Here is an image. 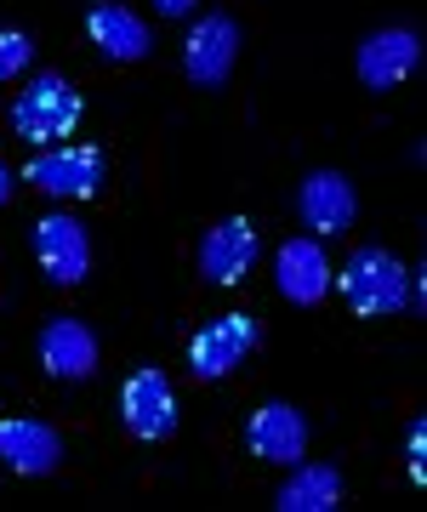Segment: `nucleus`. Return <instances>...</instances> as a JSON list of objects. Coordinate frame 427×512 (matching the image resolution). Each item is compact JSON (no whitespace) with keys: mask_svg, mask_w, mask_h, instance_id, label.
<instances>
[{"mask_svg":"<svg viewBox=\"0 0 427 512\" xmlns=\"http://www.w3.org/2000/svg\"><path fill=\"white\" fill-rule=\"evenodd\" d=\"M331 285L342 291V302H348L359 319H393V313L410 308V268L393 251H382V245L353 251L348 268L331 274Z\"/></svg>","mask_w":427,"mask_h":512,"instance_id":"obj_1","label":"nucleus"},{"mask_svg":"<svg viewBox=\"0 0 427 512\" xmlns=\"http://www.w3.org/2000/svg\"><path fill=\"white\" fill-rule=\"evenodd\" d=\"M80 114H86L80 92L57 69H46L18 92V103H12V131H18L29 148H52V143H63V137H75Z\"/></svg>","mask_w":427,"mask_h":512,"instance_id":"obj_2","label":"nucleus"},{"mask_svg":"<svg viewBox=\"0 0 427 512\" xmlns=\"http://www.w3.org/2000/svg\"><path fill=\"white\" fill-rule=\"evenodd\" d=\"M23 183L52 200H92L103 188V148L92 143H52L40 160H29Z\"/></svg>","mask_w":427,"mask_h":512,"instance_id":"obj_3","label":"nucleus"},{"mask_svg":"<svg viewBox=\"0 0 427 512\" xmlns=\"http://www.w3.org/2000/svg\"><path fill=\"white\" fill-rule=\"evenodd\" d=\"M120 421H126V433L131 439H143V444H160L177 433V393H171L166 382V370H131L126 387H120Z\"/></svg>","mask_w":427,"mask_h":512,"instance_id":"obj_4","label":"nucleus"},{"mask_svg":"<svg viewBox=\"0 0 427 512\" xmlns=\"http://www.w3.org/2000/svg\"><path fill=\"white\" fill-rule=\"evenodd\" d=\"M240 63V23L228 18V12H211L188 29L183 40V74L200 86V92H217L228 86V74Z\"/></svg>","mask_w":427,"mask_h":512,"instance_id":"obj_5","label":"nucleus"},{"mask_svg":"<svg viewBox=\"0 0 427 512\" xmlns=\"http://www.w3.org/2000/svg\"><path fill=\"white\" fill-rule=\"evenodd\" d=\"M353 69H359L365 92H393V86H405L410 74L422 69V35L405 29V23L399 29H371V35L359 40Z\"/></svg>","mask_w":427,"mask_h":512,"instance_id":"obj_6","label":"nucleus"},{"mask_svg":"<svg viewBox=\"0 0 427 512\" xmlns=\"http://www.w3.org/2000/svg\"><path fill=\"white\" fill-rule=\"evenodd\" d=\"M257 342H262L257 313H223V319H211V325L194 330V342H188V370H194L200 382H217V376H228Z\"/></svg>","mask_w":427,"mask_h":512,"instance_id":"obj_7","label":"nucleus"},{"mask_svg":"<svg viewBox=\"0 0 427 512\" xmlns=\"http://www.w3.org/2000/svg\"><path fill=\"white\" fill-rule=\"evenodd\" d=\"M35 262L40 274L52 279V285H80L86 268H92V234H86V222L69 217V211H52V217L35 222Z\"/></svg>","mask_w":427,"mask_h":512,"instance_id":"obj_8","label":"nucleus"},{"mask_svg":"<svg viewBox=\"0 0 427 512\" xmlns=\"http://www.w3.org/2000/svg\"><path fill=\"white\" fill-rule=\"evenodd\" d=\"M0 467H12L18 478H46L63 467V433L52 421L12 416L0 421Z\"/></svg>","mask_w":427,"mask_h":512,"instance_id":"obj_9","label":"nucleus"},{"mask_svg":"<svg viewBox=\"0 0 427 512\" xmlns=\"http://www.w3.org/2000/svg\"><path fill=\"white\" fill-rule=\"evenodd\" d=\"M297 211H302V222L314 228V239H325V234L353 228V217H359V194H353V183L342 177V171L319 165V171H308V177H302Z\"/></svg>","mask_w":427,"mask_h":512,"instance_id":"obj_10","label":"nucleus"},{"mask_svg":"<svg viewBox=\"0 0 427 512\" xmlns=\"http://www.w3.org/2000/svg\"><path fill=\"white\" fill-rule=\"evenodd\" d=\"M40 365H46V376H57V382H86L97 370V336L80 319H69V313H52L46 325H40Z\"/></svg>","mask_w":427,"mask_h":512,"instance_id":"obj_11","label":"nucleus"},{"mask_svg":"<svg viewBox=\"0 0 427 512\" xmlns=\"http://www.w3.org/2000/svg\"><path fill=\"white\" fill-rule=\"evenodd\" d=\"M245 444H251V456L274 461V467H297V461L308 456V421H302L297 404L268 399L257 416H251V427H245Z\"/></svg>","mask_w":427,"mask_h":512,"instance_id":"obj_12","label":"nucleus"},{"mask_svg":"<svg viewBox=\"0 0 427 512\" xmlns=\"http://www.w3.org/2000/svg\"><path fill=\"white\" fill-rule=\"evenodd\" d=\"M274 285L285 302H297V308H314V302H325V291H331V262H325V245L319 239H285L274 256Z\"/></svg>","mask_w":427,"mask_h":512,"instance_id":"obj_13","label":"nucleus"},{"mask_svg":"<svg viewBox=\"0 0 427 512\" xmlns=\"http://www.w3.org/2000/svg\"><path fill=\"white\" fill-rule=\"evenodd\" d=\"M257 251H262L257 228H251L245 217H223L211 234L200 239V274L211 279V285H240V279L251 274Z\"/></svg>","mask_w":427,"mask_h":512,"instance_id":"obj_14","label":"nucleus"},{"mask_svg":"<svg viewBox=\"0 0 427 512\" xmlns=\"http://www.w3.org/2000/svg\"><path fill=\"white\" fill-rule=\"evenodd\" d=\"M86 35H92V46L109 63H143L154 46L149 23L137 18L131 6H120V0H103V6H92V18H86Z\"/></svg>","mask_w":427,"mask_h":512,"instance_id":"obj_15","label":"nucleus"},{"mask_svg":"<svg viewBox=\"0 0 427 512\" xmlns=\"http://www.w3.org/2000/svg\"><path fill=\"white\" fill-rule=\"evenodd\" d=\"M274 507L279 512H331V507H342V473H336L331 461H297L291 478L279 484Z\"/></svg>","mask_w":427,"mask_h":512,"instance_id":"obj_16","label":"nucleus"},{"mask_svg":"<svg viewBox=\"0 0 427 512\" xmlns=\"http://www.w3.org/2000/svg\"><path fill=\"white\" fill-rule=\"evenodd\" d=\"M29 57H35V40L23 35V29H0V86L18 80L29 69Z\"/></svg>","mask_w":427,"mask_h":512,"instance_id":"obj_17","label":"nucleus"},{"mask_svg":"<svg viewBox=\"0 0 427 512\" xmlns=\"http://www.w3.org/2000/svg\"><path fill=\"white\" fill-rule=\"evenodd\" d=\"M422 450H427V427H422V421H410V478H416V484H427V461H422Z\"/></svg>","mask_w":427,"mask_h":512,"instance_id":"obj_18","label":"nucleus"},{"mask_svg":"<svg viewBox=\"0 0 427 512\" xmlns=\"http://www.w3.org/2000/svg\"><path fill=\"white\" fill-rule=\"evenodd\" d=\"M194 6H200V0H154V12H160V18H188Z\"/></svg>","mask_w":427,"mask_h":512,"instance_id":"obj_19","label":"nucleus"},{"mask_svg":"<svg viewBox=\"0 0 427 512\" xmlns=\"http://www.w3.org/2000/svg\"><path fill=\"white\" fill-rule=\"evenodd\" d=\"M12 200V171H6V160H0V205Z\"/></svg>","mask_w":427,"mask_h":512,"instance_id":"obj_20","label":"nucleus"}]
</instances>
